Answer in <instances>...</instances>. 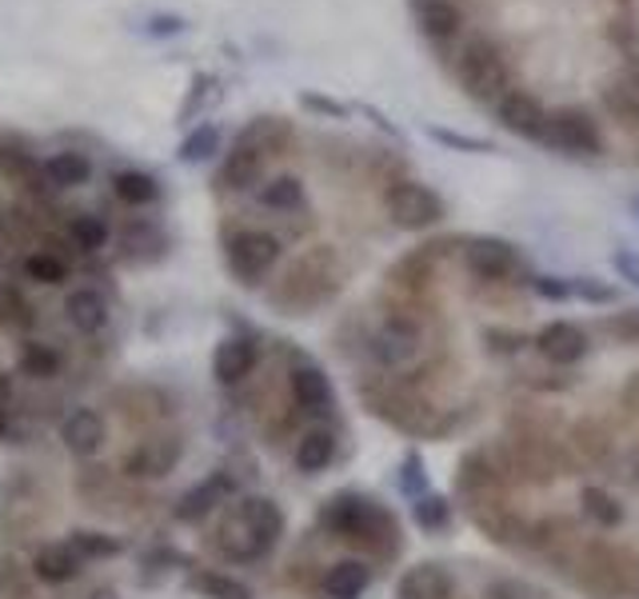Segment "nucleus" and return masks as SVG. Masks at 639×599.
<instances>
[{
  "instance_id": "14",
  "label": "nucleus",
  "mask_w": 639,
  "mask_h": 599,
  "mask_svg": "<svg viewBox=\"0 0 639 599\" xmlns=\"http://www.w3.org/2000/svg\"><path fill=\"white\" fill-rule=\"evenodd\" d=\"M575 567H580V588L592 591L595 599H619L636 588L631 572L624 567V555L612 552V547H587L575 560Z\"/></svg>"
},
{
  "instance_id": "55",
  "label": "nucleus",
  "mask_w": 639,
  "mask_h": 599,
  "mask_svg": "<svg viewBox=\"0 0 639 599\" xmlns=\"http://www.w3.org/2000/svg\"><path fill=\"white\" fill-rule=\"evenodd\" d=\"M85 599H121V596H116V588H109V584H100V588H92Z\"/></svg>"
},
{
  "instance_id": "29",
  "label": "nucleus",
  "mask_w": 639,
  "mask_h": 599,
  "mask_svg": "<svg viewBox=\"0 0 639 599\" xmlns=\"http://www.w3.org/2000/svg\"><path fill=\"white\" fill-rule=\"evenodd\" d=\"M244 140H253L256 148H265L268 156H284L296 140V128L284 121V116H256L240 128Z\"/></svg>"
},
{
  "instance_id": "36",
  "label": "nucleus",
  "mask_w": 639,
  "mask_h": 599,
  "mask_svg": "<svg viewBox=\"0 0 639 599\" xmlns=\"http://www.w3.org/2000/svg\"><path fill=\"white\" fill-rule=\"evenodd\" d=\"M21 276L33 280V284H45V289H56L68 280V264L56 252H29L21 260Z\"/></svg>"
},
{
  "instance_id": "34",
  "label": "nucleus",
  "mask_w": 639,
  "mask_h": 599,
  "mask_svg": "<svg viewBox=\"0 0 639 599\" xmlns=\"http://www.w3.org/2000/svg\"><path fill=\"white\" fill-rule=\"evenodd\" d=\"M216 152H221V128H216V124H197V128L180 140L177 160L180 165H200V160H212Z\"/></svg>"
},
{
  "instance_id": "7",
  "label": "nucleus",
  "mask_w": 639,
  "mask_h": 599,
  "mask_svg": "<svg viewBox=\"0 0 639 599\" xmlns=\"http://www.w3.org/2000/svg\"><path fill=\"white\" fill-rule=\"evenodd\" d=\"M380 200H384L388 221L404 233H428L448 216V204H444L440 192L419 184V180H388Z\"/></svg>"
},
{
  "instance_id": "2",
  "label": "nucleus",
  "mask_w": 639,
  "mask_h": 599,
  "mask_svg": "<svg viewBox=\"0 0 639 599\" xmlns=\"http://www.w3.org/2000/svg\"><path fill=\"white\" fill-rule=\"evenodd\" d=\"M320 528L336 540L360 544L375 555L400 552V523L396 516L380 504V499L365 496V491H336L332 499L320 504Z\"/></svg>"
},
{
  "instance_id": "15",
  "label": "nucleus",
  "mask_w": 639,
  "mask_h": 599,
  "mask_svg": "<svg viewBox=\"0 0 639 599\" xmlns=\"http://www.w3.org/2000/svg\"><path fill=\"white\" fill-rule=\"evenodd\" d=\"M236 491H240L236 476H232L228 467H216L212 476H204L200 484H192V488H188L184 496L177 499L172 516H177L180 523H204L212 511H221L224 504H232V499H236Z\"/></svg>"
},
{
  "instance_id": "9",
  "label": "nucleus",
  "mask_w": 639,
  "mask_h": 599,
  "mask_svg": "<svg viewBox=\"0 0 639 599\" xmlns=\"http://www.w3.org/2000/svg\"><path fill=\"white\" fill-rule=\"evenodd\" d=\"M424 352V332L419 324L408 316H388L372 336H368V355L375 360V368L384 372H408Z\"/></svg>"
},
{
  "instance_id": "5",
  "label": "nucleus",
  "mask_w": 639,
  "mask_h": 599,
  "mask_svg": "<svg viewBox=\"0 0 639 599\" xmlns=\"http://www.w3.org/2000/svg\"><path fill=\"white\" fill-rule=\"evenodd\" d=\"M452 72L456 84L480 104H496L512 89V65H507L504 45L487 33L463 36L452 53Z\"/></svg>"
},
{
  "instance_id": "49",
  "label": "nucleus",
  "mask_w": 639,
  "mask_h": 599,
  "mask_svg": "<svg viewBox=\"0 0 639 599\" xmlns=\"http://www.w3.org/2000/svg\"><path fill=\"white\" fill-rule=\"evenodd\" d=\"M612 268H616L619 280H628L631 289H639V252H631V248H616V252H612Z\"/></svg>"
},
{
  "instance_id": "37",
  "label": "nucleus",
  "mask_w": 639,
  "mask_h": 599,
  "mask_svg": "<svg viewBox=\"0 0 639 599\" xmlns=\"http://www.w3.org/2000/svg\"><path fill=\"white\" fill-rule=\"evenodd\" d=\"M580 508H584V516L592 523H599V528H619L624 523V504H619L612 491L604 488H584L580 491Z\"/></svg>"
},
{
  "instance_id": "22",
  "label": "nucleus",
  "mask_w": 639,
  "mask_h": 599,
  "mask_svg": "<svg viewBox=\"0 0 639 599\" xmlns=\"http://www.w3.org/2000/svg\"><path fill=\"white\" fill-rule=\"evenodd\" d=\"M256 204L265 212H276V216H296V212H309V189L300 177L280 172V177H268L256 189Z\"/></svg>"
},
{
  "instance_id": "30",
  "label": "nucleus",
  "mask_w": 639,
  "mask_h": 599,
  "mask_svg": "<svg viewBox=\"0 0 639 599\" xmlns=\"http://www.w3.org/2000/svg\"><path fill=\"white\" fill-rule=\"evenodd\" d=\"M112 192H116V200L128 204V208H148V204L160 200V180H156L153 172H141V168H121V172L112 177Z\"/></svg>"
},
{
  "instance_id": "53",
  "label": "nucleus",
  "mask_w": 639,
  "mask_h": 599,
  "mask_svg": "<svg viewBox=\"0 0 639 599\" xmlns=\"http://www.w3.org/2000/svg\"><path fill=\"white\" fill-rule=\"evenodd\" d=\"M624 479H628L631 488H639V448L624 460Z\"/></svg>"
},
{
  "instance_id": "10",
  "label": "nucleus",
  "mask_w": 639,
  "mask_h": 599,
  "mask_svg": "<svg viewBox=\"0 0 639 599\" xmlns=\"http://www.w3.org/2000/svg\"><path fill=\"white\" fill-rule=\"evenodd\" d=\"M184 460V436L180 432H153L136 440L121 460V476L128 479H165Z\"/></svg>"
},
{
  "instance_id": "28",
  "label": "nucleus",
  "mask_w": 639,
  "mask_h": 599,
  "mask_svg": "<svg viewBox=\"0 0 639 599\" xmlns=\"http://www.w3.org/2000/svg\"><path fill=\"white\" fill-rule=\"evenodd\" d=\"M41 172H45L48 189H80V184H89L92 180V160L85 152H77V148H65V152H53L41 165Z\"/></svg>"
},
{
  "instance_id": "4",
  "label": "nucleus",
  "mask_w": 639,
  "mask_h": 599,
  "mask_svg": "<svg viewBox=\"0 0 639 599\" xmlns=\"http://www.w3.org/2000/svg\"><path fill=\"white\" fill-rule=\"evenodd\" d=\"M360 396H365L368 411L375 420H384L388 428H396L404 436H416V440H436L452 428V416H444L431 399H424L408 380L400 376H372L360 384Z\"/></svg>"
},
{
  "instance_id": "8",
  "label": "nucleus",
  "mask_w": 639,
  "mask_h": 599,
  "mask_svg": "<svg viewBox=\"0 0 639 599\" xmlns=\"http://www.w3.org/2000/svg\"><path fill=\"white\" fill-rule=\"evenodd\" d=\"M543 148H551V152L560 156H587V160H595V156H604L607 140L599 121H595L584 104H560L548 116Z\"/></svg>"
},
{
  "instance_id": "3",
  "label": "nucleus",
  "mask_w": 639,
  "mask_h": 599,
  "mask_svg": "<svg viewBox=\"0 0 639 599\" xmlns=\"http://www.w3.org/2000/svg\"><path fill=\"white\" fill-rule=\"evenodd\" d=\"M344 289V264L336 248L316 245L309 252H300L288 272L276 280V289L268 292V304H272L280 316H309V312L324 308L328 300H336V292Z\"/></svg>"
},
{
  "instance_id": "16",
  "label": "nucleus",
  "mask_w": 639,
  "mask_h": 599,
  "mask_svg": "<svg viewBox=\"0 0 639 599\" xmlns=\"http://www.w3.org/2000/svg\"><path fill=\"white\" fill-rule=\"evenodd\" d=\"M288 392H292V404L309 416H324V411L336 408V388H332L328 372L309 360V355H296L292 368H288Z\"/></svg>"
},
{
  "instance_id": "39",
  "label": "nucleus",
  "mask_w": 639,
  "mask_h": 599,
  "mask_svg": "<svg viewBox=\"0 0 639 599\" xmlns=\"http://www.w3.org/2000/svg\"><path fill=\"white\" fill-rule=\"evenodd\" d=\"M412 520H416L424 532H444V528L452 523V504L444 496H436V491H424V496H416V504H412Z\"/></svg>"
},
{
  "instance_id": "40",
  "label": "nucleus",
  "mask_w": 639,
  "mask_h": 599,
  "mask_svg": "<svg viewBox=\"0 0 639 599\" xmlns=\"http://www.w3.org/2000/svg\"><path fill=\"white\" fill-rule=\"evenodd\" d=\"M599 100H604V109L612 112L616 121H624V128L639 133V92L631 89V84H607Z\"/></svg>"
},
{
  "instance_id": "20",
  "label": "nucleus",
  "mask_w": 639,
  "mask_h": 599,
  "mask_svg": "<svg viewBox=\"0 0 639 599\" xmlns=\"http://www.w3.org/2000/svg\"><path fill=\"white\" fill-rule=\"evenodd\" d=\"M256 364H260V348H256L253 336H224L216 352H212V376L224 388H236L253 376Z\"/></svg>"
},
{
  "instance_id": "54",
  "label": "nucleus",
  "mask_w": 639,
  "mask_h": 599,
  "mask_svg": "<svg viewBox=\"0 0 639 599\" xmlns=\"http://www.w3.org/2000/svg\"><path fill=\"white\" fill-rule=\"evenodd\" d=\"M360 112H365V116H372V124H375V128H380V133H388V136H400V128H396V124H388L384 116H380V112H375V109H368V104H365V109H360Z\"/></svg>"
},
{
  "instance_id": "31",
  "label": "nucleus",
  "mask_w": 639,
  "mask_h": 599,
  "mask_svg": "<svg viewBox=\"0 0 639 599\" xmlns=\"http://www.w3.org/2000/svg\"><path fill=\"white\" fill-rule=\"evenodd\" d=\"M65 233H68V240H72V248L85 256H97L100 248H109V240H112L109 221L97 216V212H77V216H68Z\"/></svg>"
},
{
  "instance_id": "52",
  "label": "nucleus",
  "mask_w": 639,
  "mask_h": 599,
  "mask_svg": "<svg viewBox=\"0 0 639 599\" xmlns=\"http://www.w3.org/2000/svg\"><path fill=\"white\" fill-rule=\"evenodd\" d=\"M619 399H624V408H628V411H639V372L628 380V384H624V396H619Z\"/></svg>"
},
{
  "instance_id": "18",
  "label": "nucleus",
  "mask_w": 639,
  "mask_h": 599,
  "mask_svg": "<svg viewBox=\"0 0 639 599\" xmlns=\"http://www.w3.org/2000/svg\"><path fill=\"white\" fill-rule=\"evenodd\" d=\"M536 352L548 360V364H556V368H572V364H580L587 355V332L580 328V324H572V320H551V324H543L540 332H536Z\"/></svg>"
},
{
  "instance_id": "25",
  "label": "nucleus",
  "mask_w": 639,
  "mask_h": 599,
  "mask_svg": "<svg viewBox=\"0 0 639 599\" xmlns=\"http://www.w3.org/2000/svg\"><path fill=\"white\" fill-rule=\"evenodd\" d=\"M85 572V560L72 544H45L33 555V576L41 584H72Z\"/></svg>"
},
{
  "instance_id": "48",
  "label": "nucleus",
  "mask_w": 639,
  "mask_h": 599,
  "mask_svg": "<svg viewBox=\"0 0 639 599\" xmlns=\"http://www.w3.org/2000/svg\"><path fill=\"white\" fill-rule=\"evenodd\" d=\"M484 344L500 355H516L528 340H524L519 332H504V328H484Z\"/></svg>"
},
{
  "instance_id": "6",
  "label": "nucleus",
  "mask_w": 639,
  "mask_h": 599,
  "mask_svg": "<svg viewBox=\"0 0 639 599\" xmlns=\"http://www.w3.org/2000/svg\"><path fill=\"white\" fill-rule=\"evenodd\" d=\"M224 268L240 289H260L276 272L280 256H284V240L268 228H232L221 240Z\"/></svg>"
},
{
  "instance_id": "50",
  "label": "nucleus",
  "mask_w": 639,
  "mask_h": 599,
  "mask_svg": "<svg viewBox=\"0 0 639 599\" xmlns=\"http://www.w3.org/2000/svg\"><path fill=\"white\" fill-rule=\"evenodd\" d=\"M184 29H188V21H184V16H172V12H165V16H153V21L144 24V33L160 36V41H165V36H180Z\"/></svg>"
},
{
  "instance_id": "23",
  "label": "nucleus",
  "mask_w": 639,
  "mask_h": 599,
  "mask_svg": "<svg viewBox=\"0 0 639 599\" xmlns=\"http://www.w3.org/2000/svg\"><path fill=\"white\" fill-rule=\"evenodd\" d=\"M372 588V567L368 560H336V564L324 572V596L328 599H360L365 591Z\"/></svg>"
},
{
  "instance_id": "51",
  "label": "nucleus",
  "mask_w": 639,
  "mask_h": 599,
  "mask_svg": "<svg viewBox=\"0 0 639 599\" xmlns=\"http://www.w3.org/2000/svg\"><path fill=\"white\" fill-rule=\"evenodd\" d=\"M0 596L29 599V591H24V584H21V567L12 564V560H4V564H0Z\"/></svg>"
},
{
  "instance_id": "11",
  "label": "nucleus",
  "mask_w": 639,
  "mask_h": 599,
  "mask_svg": "<svg viewBox=\"0 0 639 599\" xmlns=\"http://www.w3.org/2000/svg\"><path fill=\"white\" fill-rule=\"evenodd\" d=\"M268 160H272V156H268L265 148H256L253 140L236 136L232 148L224 152L221 168H216V177H212V189L224 192V196H244V192H256L260 184H265Z\"/></svg>"
},
{
  "instance_id": "46",
  "label": "nucleus",
  "mask_w": 639,
  "mask_h": 599,
  "mask_svg": "<svg viewBox=\"0 0 639 599\" xmlns=\"http://www.w3.org/2000/svg\"><path fill=\"white\" fill-rule=\"evenodd\" d=\"M572 296L575 300H587V304H616V289H612V284H604V280H595V276L572 280Z\"/></svg>"
},
{
  "instance_id": "38",
  "label": "nucleus",
  "mask_w": 639,
  "mask_h": 599,
  "mask_svg": "<svg viewBox=\"0 0 639 599\" xmlns=\"http://www.w3.org/2000/svg\"><path fill=\"white\" fill-rule=\"evenodd\" d=\"M68 544L77 547L80 560H116L124 552V544L116 535L97 532V528H77V532L68 535Z\"/></svg>"
},
{
  "instance_id": "41",
  "label": "nucleus",
  "mask_w": 639,
  "mask_h": 599,
  "mask_svg": "<svg viewBox=\"0 0 639 599\" xmlns=\"http://www.w3.org/2000/svg\"><path fill=\"white\" fill-rule=\"evenodd\" d=\"M212 92H216V77H212V72H197V77H192V84H188L184 100H180L177 121H180V124L192 121V116H197V112L212 100Z\"/></svg>"
},
{
  "instance_id": "43",
  "label": "nucleus",
  "mask_w": 639,
  "mask_h": 599,
  "mask_svg": "<svg viewBox=\"0 0 639 599\" xmlns=\"http://www.w3.org/2000/svg\"><path fill=\"white\" fill-rule=\"evenodd\" d=\"M300 109L320 116V121H348V116H352V104L332 100V97H324V92H300Z\"/></svg>"
},
{
  "instance_id": "21",
  "label": "nucleus",
  "mask_w": 639,
  "mask_h": 599,
  "mask_svg": "<svg viewBox=\"0 0 639 599\" xmlns=\"http://www.w3.org/2000/svg\"><path fill=\"white\" fill-rule=\"evenodd\" d=\"M165 252H168V236L156 221L136 216V221L124 224L121 260H128V264H156V260H165Z\"/></svg>"
},
{
  "instance_id": "24",
  "label": "nucleus",
  "mask_w": 639,
  "mask_h": 599,
  "mask_svg": "<svg viewBox=\"0 0 639 599\" xmlns=\"http://www.w3.org/2000/svg\"><path fill=\"white\" fill-rule=\"evenodd\" d=\"M332 460H336V432H328V428H309L292 448V464H296L300 476L328 472Z\"/></svg>"
},
{
  "instance_id": "57",
  "label": "nucleus",
  "mask_w": 639,
  "mask_h": 599,
  "mask_svg": "<svg viewBox=\"0 0 639 599\" xmlns=\"http://www.w3.org/2000/svg\"><path fill=\"white\" fill-rule=\"evenodd\" d=\"M631 212H636V216H639V196H636V200H631Z\"/></svg>"
},
{
  "instance_id": "56",
  "label": "nucleus",
  "mask_w": 639,
  "mask_h": 599,
  "mask_svg": "<svg viewBox=\"0 0 639 599\" xmlns=\"http://www.w3.org/2000/svg\"><path fill=\"white\" fill-rule=\"evenodd\" d=\"M9 436V411H4V404H0V440Z\"/></svg>"
},
{
  "instance_id": "58",
  "label": "nucleus",
  "mask_w": 639,
  "mask_h": 599,
  "mask_svg": "<svg viewBox=\"0 0 639 599\" xmlns=\"http://www.w3.org/2000/svg\"><path fill=\"white\" fill-rule=\"evenodd\" d=\"M0 224H4V216H0Z\"/></svg>"
},
{
  "instance_id": "19",
  "label": "nucleus",
  "mask_w": 639,
  "mask_h": 599,
  "mask_svg": "<svg viewBox=\"0 0 639 599\" xmlns=\"http://www.w3.org/2000/svg\"><path fill=\"white\" fill-rule=\"evenodd\" d=\"M60 444L77 460H92V455H100V448L109 444V420L97 408H72L60 420Z\"/></svg>"
},
{
  "instance_id": "47",
  "label": "nucleus",
  "mask_w": 639,
  "mask_h": 599,
  "mask_svg": "<svg viewBox=\"0 0 639 599\" xmlns=\"http://www.w3.org/2000/svg\"><path fill=\"white\" fill-rule=\"evenodd\" d=\"M531 292L540 300H572V280H563V276H531Z\"/></svg>"
},
{
  "instance_id": "45",
  "label": "nucleus",
  "mask_w": 639,
  "mask_h": 599,
  "mask_svg": "<svg viewBox=\"0 0 639 599\" xmlns=\"http://www.w3.org/2000/svg\"><path fill=\"white\" fill-rule=\"evenodd\" d=\"M400 488L408 491L412 499L424 496L428 491V476H424V464H419V455H404V464H400Z\"/></svg>"
},
{
  "instance_id": "17",
  "label": "nucleus",
  "mask_w": 639,
  "mask_h": 599,
  "mask_svg": "<svg viewBox=\"0 0 639 599\" xmlns=\"http://www.w3.org/2000/svg\"><path fill=\"white\" fill-rule=\"evenodd\" d=\"M412 16H416V29L424 41H431L436 48L460 45L463 41V9L456 0H408Z\"/></svg>"
},
{
  "instance_id": "33",
  "label": "nucleus",
  "mask_w": 639,
  "mask_h": 599,
  "mask_svg": "<svg viewBox=\"0 0 639 599\" xmlns=\"http://www.w3.org/2000/svg\"><path fill=\"white\" fill-rule=\"evenodd\" d=\"M188 588L200 591L204 599H256L248 584H240V579L228 576V572H216V567L192 572V576H188Z\"/></svg>"
},
{
  "instance_id": "1",
  "label": "nucleus",
  "mask_w": 639,
  "mask_h": 599,
  "mask_svg": "<svg viewBox=\"0 0 639 599\" xmlns=\"http://www.w3.org/2000/svg\"><path fill=\"white\" fill-rule=\"evenodd\" d=\"M284 535V511L268 496H240L232 499L224 520L212 532V547L228 560V564H256L272 555V547Z\"/></svg>"
},
{
  "instance_id": "27",
  "label": "nucleus",
  "mask_w": 639,
  "mask_h": 599,
  "mask_svg": "<svg viewBox=\"0 0 639 599\" xmlns=\"http://www.w3.org/2000/svg\"><path fill=\"white\" fill-rule=\"evenodd\" d=\"M65 316L80 336H97L109 328V300L97 289H77L65 300Z\"/></svg>"
},
{
  "instance_id": "42",
  "label": "nucleus",
  "mask_w": 639,
  "mask_h": 599,
  "mask_svg": "<svg viewBox=\"0 0 639 599\" xmlns=\"http://www.w3.org/2000/svg\"><path fill=\"white\" fill-rule=\"evenodd\" d=\"M428 136H431V140H436L440 148H452V152H472V156L496 152V145H492V140H484V136L452 133V128H440V124H431Z\"/></svg>"
},
{
  "instance_id": "32",
  "label": "nucleus",
  "mask_w": 639,
  "mask_h": 599,
  "mask_svg": "<svg viewBox=\"0 0 639 599\" xmlns=\"http://www.w3.org/2000/svg\"><path fill=\"white\" fill-rule=\"evenodd\" d=\"M16 368L29 380H56L60 368H65V355H60V348L45 344V340H29L21 348V355H16Z\"/></svg>"
},
{
  "instance_id": "26",
  "label": "nucleus",
  "mask_w": 639,
  "mask_h": 599,
  "mask_svg": "<svg viewBox=\"0 0 639 599\" xmlns=\"http://www.w3.org/2000/svg\"><path fill=\"white\" fill-rule=\"evenodd\" d=\"M452 596V576L444 564H412L400 576V599H448Z\"/></svg>"
},
{
  "instance_id": "35",
  "label": "nucleus",
  "mask_w": 639,
  "mask_h": 599,
  "mask_svg": "<svg viewBox=\"0 0 639 599\" xmlns=\"http://www.w3.org/2000/svg\"><path fill=\"white\" fill-rule=\"evenodd\" d=\"M572 448L584 455V464H607V460H612V436H607L595 420L575 423Z\"/></svg>"
},
{
  "instance_id": "13",
  "label": "nucleus",
  "mask_w": 639,
  "mask_h": 599,
  "mask_svg": "<svg viewBox=\"0 0 639 599\" xmlns=\"http://www.w3.org/2000/svg\"><path fill=\"white\" fill-rule=\"evenodd\" d=\"M492 116L500 121V128H507L512 136H519V140H531V145H543V133H548V116L551 109L543 104L536 92L528 89H512L504 92V97L492 104Z\"/></svg>"
},
{
  "instance_id": "12",
  "label": "nucleus",
  "mask_w": 639,
  "mask_h": 599,
  "mask_svg": "<svg viewBox=\"0 0 639 599\" xmlns=\"http://www.w3.org/2000/svg\"><path fill=\"white\" fill-rule=\"evenodd\" d=\"M460 260L468 268V276L480 284H504V280L519 276V252L516 245H507L500 236H468L460 248Z\"/></svg>"
},
{
  "instance_id": "44",
  "label": "nucleus",
  "mask_w": 639,
  "mask_h": 599,
  "mask_svg": "<svg viewBox=\"0 0 639 599\" xmlns=\"http://www.w3.org/2000/svg\"><path fill=\"white\" fill-rule=\"evenodd\" d=\"M599 328H604L607 336L624 340V344H639V308H624V312H616V316H604Z\"/></svg>"
}]
</instances>
